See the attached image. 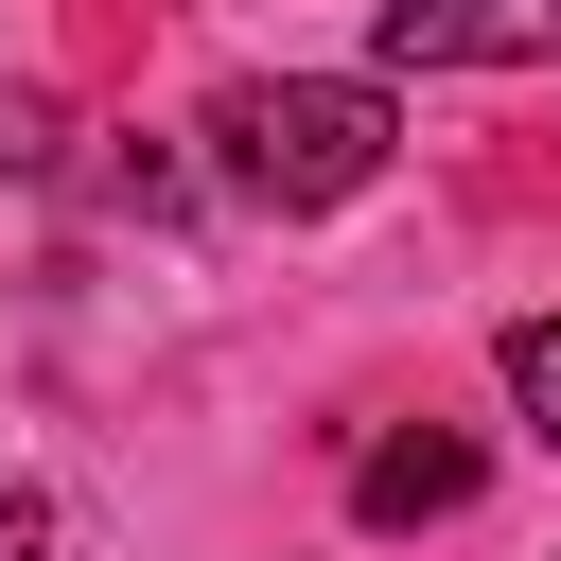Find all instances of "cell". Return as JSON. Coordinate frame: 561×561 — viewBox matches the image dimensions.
I'll use <instances>...</instances> for the list:
<instances>
[{"label":"cell","instance_id":"obj_4","mask_svg":"<svg viewBox=\"0 0 561 561\" xmlns=\"http://www.w3.org/2000/svg\"><path fill=\"white\" fill-rule=\"evenodd\" d=\"M508 403H526V438L561 456V316H526V333H508Z\"/></svg>","mask_w":561,"mask_h":561},{"label":"cell","instance_id":"obj_1","mask_svg":"<svg viewBox=\"0 0 561 561\" xmlns=\"http://www.w3.org/2000/svg\"><path fill=\"white\" fill-rule=\"evenodd\" d=\"M386 140H403V105L368 70H245V88H210V175L245 210H351L386 175Z\"/></svg>","mask_w":561,"mask_h":561},{"label":"cell","instance_id":"obj_2","mask_svg":"<svg viewBox=\"0 0 561 561\" xmlns=\"http://www.w3.org/2000/svg\"><path fill=\"white\" fill-rule=\"evenodd\" d=\"M386 70H561V0H368Z\"/></svg>","mask_w":561,"mask_h":561},{"label":"cell","instance_id":"obj_3","mask_svg":"<svg viewBox=\"0 0 561 561\" xmlns=\"http://www.w3.org/2000/svg\"><path fill=\"white\" fill-rule=\"evenodd\" d=\"M473 438H438V421H403V438H368L351 456V526H438V508H473Z\"/></svg>","mask_w":561,"mask_h":561},{"label":"cell","instance_id":"obj_5","mask_svg":"<svg viewBox=\"0 0 561 561\" xmlns=\"http://www.w3.org/2000/svg\"><path fill=\"white\" fill-rule=\"evenodd\" d=\"M0 561H53V491H18V473H0Z\"/></svg>","mask_w":561,"mask_h":561}]
</instances>
